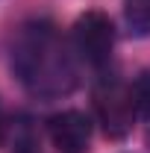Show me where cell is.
I'll return each instance as SVG.
<instances>
[{"label": "cell", "instance_id": "cell-1", "mask_svg": "<svg viewBox=\"0 0 150 153\" xmlns=\"http://www.w3.org/2000/svg\"><path fill=\"white\" fill-rule=\"evenodd\" d=\"M12 68L24 88L38 97L68 94L76 85V62L71 56V47L44 21L27 24L21 30L12 50Z\"/></svg>", "mask_w": 150, "mask_h": 153}, {"label": "cell", "instance_id": "cell-2", "mask_svg": "<svg viewBox=\"0 0 150 153\" xmlns=\"http://www.w3.org/2000/svg\"><path fill=\"white\" fill-rule=\"evenodd\" d=\"M94 112L100 118L106 135H112V138L127 135L132 127V118H135L130 85H124L118 79H100L94 88Z\"/></svg>", "mask_w": 150, "mask_h": 153}, {"label": "cell", "instance_id": "cell-3", "mask_svg": "<svg viewBox=\"0 0 150 153\" xmlns=\"http://www.w3.org/2000/svg\"><path fill=\"white\" fill-rule=\"evenodd\" d=\"M74 47L76 53L94 68H103L115 47V30L112 21L103 12H85L74 24Z\"/></svg>", "mask_w": 150, "mask_h": 153}, {"label": "cell", "instance_id": "cell-4", "mask_svg": "<svg viewBox=\"0 0 150 153\" xmlns=\"http://www.w3.org/2000/svg\"><path fill=\"white\" fill-rule=\"evenodd\" d=\"M47 130L59 153H85L91 144V121L76 109L56 112L47 121Z\"/></svg>", "mask_w": 150, "mask_h": 153}, {"label": "cell", "instance_id": "cell-5", "mask_svg": "<svg viewBox=\"0 0 150 153\" xmlns=\"http://www.w3.org/2000/svg\"><path fill=\"white\" fill-rule=\"evenodd\" d=\"M124 15L135 36H150V0H124Z\"/></svg>", "mask_w": 150, "mask_h": 153}, {"label": "cell", "instance_id": "cell-6", "mask_svg": "<svg viewBox=\"0 0 150 153\" xmlns=\"http://www.w3.org/2000/svg\"><path fill=\"white\" fill-rule=\"evenodd\" d=\"M130 94H132L135 115L150 118V74H141L135 82H132V85H130Z\"/></svg>", "mask_w": 150, "mask_h": 153}, {"label": "cell", "instance_id": "cell-7", "mask_svg": "<svg viewBox=\"0 0 150 153\" xmlns=\"http://www.w3.org/2000/svg\"><path fill=\"white\" fill-rule=\"evenodd\" d=\"M12 153H36V141H33L27 124L21 127V135H15V150H12Z\"/></svg>", "mask_w": 150, "mask_h": 153}, {"label": "cell", "instance_id": "cell-8", "mask_svg": "<svg viewBox=\"0 0 150 153\" xmlns=\"http://www.w3.org/2000/svg\"><path fill=\"white\" fill-rule=\"evenodd\" d=\"M0 138H3V115H0Z\"/></svg>", "mask_w": 150, "mask_h": 153}]
</instances>
